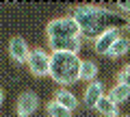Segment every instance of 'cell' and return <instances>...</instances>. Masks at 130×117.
Returning a JSON list of instances; mask_svg holds the SVG:
<instances>
[{
    "label": "cell",
    "mask_w": 130,
    "mask_h": 117,
    "mask_svg": "<svg viewBox=\"0 0 130 117\" xmlns=\"http://www.w3.org/2000/svg\"><path fill=\"white\" fill-rule=\"evenodd\" d=\"M46 35H48V43H50L52 52H72V54H78L80 41H83V33H80V26L76 24V20L72 15L56 18L52 22H48Z\"/></svg>",
    "instance_id": "obj_1"
},
{
    "label": "cell",
    "mask_w": 130,
    "mask_h": 117,
    "mask_svg": "<svg viewBox=\"0 0 130 117\" xmlns=\"http://www.w3.org/2000/svg\"><path fill=\"white\" fill-rule=\"evenodd\" d=\"M72 18H74L76 24L80 26L83 37L93 39V41H95V39L100 37L102 33H106V30L115 28V26H113V22L117 20V15L113 13V11L104 9V7L80 5V7H76V9H74Z\"/></svg>",
    "instance_id": "obj_2"
},
{
    "label": "cell",
    "mask_w": 130,
    "mask_h": 117,
    "mask_svg": "<svg viewBox=\"0 0 130 117\" xmlns=\"http://www.w3.org/2000/svg\"><path fill=\"white\" fill-rule=\"evenodd\" d=\"M83 61L72 52H52L50 54V76L59 85H74L80 76Z\"/></svg>",
    "instance_id": "obj_3"
},
{
    "label": "cell",
    "mask_w": 130,
    "mask_h": 117,
    "mask_svg": "<svg viewBox=\"0 0 130 117\" xmlns=\"http://www.w3.org/2000/svg\"><path fill=\"white\" fill-rule=\"evenodd\" d=\"M28 67L35 76H50V54L41 48H35L28 54Z\"/></svg>",
    "instance_id": "obj_4"
},
{
    "label": "cell",
    "mask_w": 130,
    "mask_h": 117,
    "mask_svg": "<svg viewBox=\"0 0 130 117\" xmlns=\"http://www.w3.org/2000/svg\"><path fill=\"white\" fill-rule=\"evenodd\" d=\"M119 28H111V30H106V33H102L100 37L93 41V48H95L98 54H108V50L113 48V43L119 39Z\"/></svg>",
    "instance_id": "obj_5"
},
{
    "label": "cell",
    "mask_w": 130,
    "mask_h": 117,
    "mask_svg": "<svg viewBox=\"0 0 130 117\" xmlns=\"http://www.w3.org/2000/svg\"><path fill=\"white\" fill-rule=\"evenodd\" d=\"M37 104H39L37 95L32 93V91H24L18 98V115L20 117H30L32 113L37 111Z\"/></svg>",
    "instance_id": "obj_6"
},
{
    "label": "cell",
    "mask_w": 130,
    "mask_h": 117,
    "mask_svg": "<svg viewBox=\"0 0 130 117\" xmlns=\"http://www.w3.org/2000/svg\"><path fill=\"white\" fill-rule=\"evenodd\" d=\"M9 54H11V59H13V61L26 63V61H28V54H30V50H28L26 41H24L22 37H13V39L9 41Z\"/></svg>",
    "instance_id": "obj_7"
},
{
    "label": "cell",
    "mask_w": 130,
    "mask_h": 117,
    "mask_svg": "<svg viewBox=\"0 0 130 117\" xmlns=\"http://www.w3.org/2000/svg\"><path fill=\"white\" fill-rule=\"evenodd\" d=\"M104 98V87L100 80H93V82L87 85V89H85V104L87 108H95V104Z\"/></svg>",
    "instance_id": "obj_8"
},
{
    "label": "cell",
    "mask_w": 130,
    "mask_h": 117,
    "mask_svg": "<svg viewBox=\"0 0 130 117\" xmlns=\"http://www.w3.org/2000/svg\"><path fill=\"white\" fill-rule=\"evenodd\" d=\"M54 102H59L61 106H65L67 111H74V108L78 106V100H76V95L72 93V91H67V89H59V91H56Z\"/></svg>",
    "instance_id": "obj_9"
},
{
    "label": "cell",
    "mask_w": 130,
    "mask_h": 117,
    "mask_svg": "<svg viewBox=\"0 0 130 117\" xmlns=\"http://www.w3.org/2000/svg\"><path fill=\"white\" fill-rule=\"evenodd\" d=\"M95 111L100 113V115H104V117H119V113H117V104L113 102L108 95H104V98L95 104Z\"/></svg>",
    "instance_id": "obj_10"
},
{
    "label": "cell",
    "mask_w": 130,
    "mask_h": 117,
    "mask_svg": "<svg viewBox=\"0 0 130 117\" xmlns=\"http://www.w3.org/2000/svg\"><path fill=\"white\" fill-rule=\"evenodd\" d=\"M98 76V65L93 61H83V65H80V76L78 80H83V82H93Z\"/></svg>",
    "instance_id": "obj_11"
},
{
    "label": "cell",
    "mask_w": 130,
    "mask_h": 117,
    "mask_svg": "<svg viewBox=\"0 0 130 117\" xmlns=\"http://www.w3.org/2000/svg\"><path fill=\"white\" fill-rule=\"evenodd\" d=\"M128 50H130V39L121 35V37L117 39L115 43H113V48L108 50V56H113V59H117V56H124V54H126Z\"/></svg>",
    "instance_id": "obj_12"
},
{
    "label": "cell",
    "mask_w": 130,
    "mask_h": 117,
    "mask_svg": "<svg viewBox=\"0 0 130 117\" xmlns=\"http://www.w3.org/2000/svg\"><path fill=\"white\" fill-rule=\"evenodd\" d=\"M108 98H111L115 104L126 102V100L130 98V87H126V85H115V87L111 89V93H108Z\"/></svg>",
    "instance_id": "obj_13"
},
{
    "label": "cell",
    "mask_w": 130,
    "mask_h": 117,
    "mask_svg": "<svg viewBox=\"0 0 130 117\" xmlns=\"http://www.w3.org/2000/svg\"><path fill=\"white\" fill-rule=\"evenodd\" d=\"M48 113H50V117H70L72 111H67L65 106H61L59 102H50L48 104Z\"/></svg>",
    "instance_id": "obj_14"
},
{
    "label": "cell",
    "mask_w": 130,
    "mask_h": 117,
    "mask_svg": "<svg viewBox=\"0 0 130 117\" xmlns=\"http://www.w3.org/2000/svg\"><path fill=\"white\" fill-rule=\"evenodd\" d=\"M119 85H126V87H130V72H119Z\"/></svg>",
    "instance_id": "obj_15"
},
{
    "label": "cell",
    "mask_w": 130,
    "mask_h": 117,
    "mask_svg": "<svg viewBox=\"0 0 130 117\" xmlns=\"http://www.w3.org/2000/svg\"><path fill=\"white\" fill-rule=\"evenodd\" d=\"M119 9L121 11H130V2H119Z\"/></svg>",
    "instance_id": "obj_16"
},
{
    "label": "cell",
    "mask_w": 130,
    "mask_h": 117,
    "mask_svg": "<svg viewBox=\"0 0 130 117\" xmlns=\"http://www.w3.org/2000/svg\"><path fill=\"white\" fill-rule=\"evenodd\" d=\"M2 98H5V93H2V89H0V106H2Z\"/></svg>",
    "instance_id": "obj_17"
},
{
    "label": "cell",
    "mask_w": 130,
    "mask_h": 117,
    "mask_svg": "<svg viewBox=\"0 0 130 117\" xmlns=\"http://www.w3.org/2000/svg\"><path fill=\"white\" fill-rule=\"evenodd\" d=\"M126 72H130V65H128V67H126Z\"/></svg>",
    "instance_id": "obj_18"
},
{
    "label": "cell",
    "mask_w": 130,
    "mask_h": 117,
    "mask_svg": "<svg viewBox=\"0 0 130 117\" xmlns=\"http://www.w3.org/2000/svg\"><path fill=\"white\" fill-rule=\"evenodd\" d=\"M128 28H130V18H128Z\"/></svg>",
    "instance_id": "obj_19"
}]
</instances>
